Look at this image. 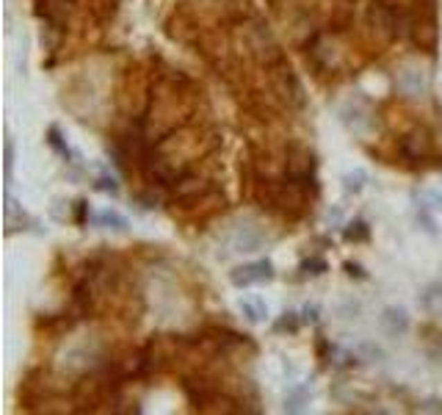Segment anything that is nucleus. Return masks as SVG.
<instances>
[{
    "label": "nucleus",
    "instance_id": "obj_4",
    "mask_svg": "<svg viewBox=\"0 0 442 415\" xmlns=\"http://www.w3.org/2000/svg\"><path fill=\"white\" fill-rule=\"evenodd\" d=\"M371 22L379 25L382 31H387V33H396V25H398L396 8H390V6L382 3V0H373V3H371Z\"/></svg>",
    "mask_w": 442,
    "mask_h": 415
},
{
    "label": "nucleus",
    "instance_id": "obj_7",
    "mask_svg": "<svg viewBox=\"0 0 442 415\" xmlns=\"http://www.w3.org/2000/svg\"><path fill=\"white\" fill-rule=\"evenodd\" d=\"M97 221H100L103 227H111V230H119V232H125V230H127V219H125L122 213L111 210V208L100 210V213H97Z\"/></svg>",
    "mask_w": 442,
    "mask_h": 415
},
{
    "label": "nucleus",
    "instance_id": "obj_16",
    "mask_svg": "<svg viewBox=\"0 0 442 415\" xmlns=\"http://www.w3.org/2000/svg\"><path fill=\"white\" fill-rule=\"evenodd\" d=\"M301 321L315 324V321H318V307H315V305H307V307H304V319H301Z\"/></svg>",
    "mask_w": 442,
    "mask_h": 415
},
{
    "label": "nucleus",
    "instance_id": "obj_8",
    "mask_svg": "<svg viewBox=\"0 0 442 415\" xmlns=\"http://www.w3.org/2000/svg\"><path fill=\"white\" fill-rule=\"evenodd\" d=\"M415 200L421 203V208H426V210H442V192L421 189V192H415Z\"/></svg>",
    "mask_w": 442,
    "mask_h": 415
},
{
    "label": "nucleus",
    "instance_id": "obj_11",
    "mask_svg": "<svg viewBox=\"0 0 442 415\" xmlns=\"http://www.w3.org/2000/svg\"><path fill=\"white\" fill-rule=\"evenodd\" d=\"M304 402H307V393L299 388V391H293V393L285 399V410H288V413H301V410H304Z\"/></svg>",
    "mask_w": 442,
    "mask_h": 415
},
{
    "label": "nucleus",
    "instance_id": "obj_1",
    "mask_svg": "<svg viewBox=\"0 0 442 415\" xmlns=\"http://www.w3.org/2000/svg\"><path fill=\"white\" fill-rule=\"evenodd\" d=\"M274 280V266L271 260H254V263H243L235 266L229 271V282L235 288H246V285H257V282H271Z\"/></svg>",
    "mask_w": 442,
    "mask_h": 415
},
{
    "label": "nucleus",
    "instance_id": "obj_15",
    "mask_svg": "<svg viewBox=\"0 0 442 415\" xmlns=\"http://www.w3.org/2000/svg\"><path fill=\"white\" fill-rule=\"evenodd\" d=\"M421 413H442V402L440 399H429L421 405Z\"/></svg>",
    "mask_w": 442,
    "mask_h": 415
},
{
    "label": "nucleus",
    "instance_id": "obj_5",
    "mask_svg": "<svg viewBox=\"0 0 442 415\" xmlns=\"http://www.w3.org/2000/svg\"><path fill=\"white\" fill-rule=\"evenodd\" d=\"M238 310L243 313V319L249 324H263L268 319V305L263 299H240L238 302Z\"/></svg>",
    "mask_w": 442,
    "mask_h": 415
},
{
    "label": "nucleus",
    "instance_id": "obj_9",
    "mask_svg": "<svg viewBox=\"0 0 442 415\" xmlns=\"http://www.w3.org/2000/svg\"><path fill=\"white\" fill-rule=\"evenodd\" d=\"M401 81H404V89L412 92V94H421V92L426 89V81H423V75H421L418 69H404V72H401Z\"/></svg>",
    "mask_w": 442,
    "mask_h": 415
},
{
    "label": "nucleus",
    "instance_id": "obj_10",
    "mask_svg": "<svg viewBox=\"0 0 442 415\" xmlns=\"http://www.w3.org/2000/svg\"><path fill=\"white\" fill-rule=\"evenodd\" d=\"M301 324H304V321H301L296 313H282V319H279L274 327H276V332H296Z\"/></svg>",
    "mask_w": 442,
    "mask_h": 415
},
{
    "label": "nucleus",
    "instance_id": "obj_13",
    "mask_svg": "<svg viewBox=\"0 0 442 415\" xmlns=\"http://www.w3.org/2000/svg\"><path fill=\"white\" fill-rule=\"evenodd\" d=\"M354 230H346L343 235H346V241H365L368 238V227L362 224V221H357V224H351Z\"/></svg>",
    "mask_w": 442,
    "mask_h": 415
},
{
    "label": "nucleus",
    "instance_id": "obj_2",
    "mask_svg": "<svg viewBox=\"0 0 442 415\" xmlns=\"http://www.w3.org/2000/svg\"><path fill=\"white\" fill-rule=\"evenodd\" d=\"M263 244H265V238H263V232H260V230H254V227H240V230L235 232V238H232V249H235V252H240V255L260 252V249H263Z\"/></svg>",
    "mask_w": 442,
    "mask_h": 415
},
{
    "label": "nucleus",
    "instance_id": "obj_3",
    "mask_svg": "<svg viewBox=\"0 0 442 415\" xmlns=\"http://www.w3.org/2000/svg\"><path fill=\"white\" fill-rule=\"evenodd\" d=\"M379 324L390 332V335H404L409 330V316L404 307H384L379 316Z\"/></svg>",
    "mask_w": 442,
    "mask_h": 415
},
{
    "label": "nucleus",
    "instance_id": "obj_14",
    "mask_svg": "<svg viewBox=\"0 0 442 415\" xmlns=\"http://www.w3.org/2000/svg\"><path fill=\"white\" fill-rule=\"evenodd\" d=\"M11 167H14V139H6V186L11 180Z\"/></svg>",
    "mask_w": 442,
    "mask_h": 415
},
{
    "label": "nucleus",
    "instance_id": "obj_6",
    "mask_svg": "<svg viewBox=\"0 0 442 415\" xmlns=\"http://www.w3.org/2000/svg\"><path fill=\"white\" fill-rule=\"evenodd\" d=\"M365 183H368V172L365 169H354V172L343 175V192L346 194H360L365 189Z\"/></svg>",
    "mask_w": 442,
    "mask_h": 415
},
{
    "label": "nucleus",
    "instance_id": "obj_12",
    "mask_svg": "<svg viewBox=\"0 0 442 415\" xmlns=\"http://www.w3.org/2000/svg\"><path fill=\"white\" fill-rule=\"evenodd\" d=\"M418 224H423V230H426L429 235H437V221H434V216H432V210H426V208H421V210H418Z\"/></svg>",
    "mask_w": 442,
    "mask_h": 415
}]
</instances>
